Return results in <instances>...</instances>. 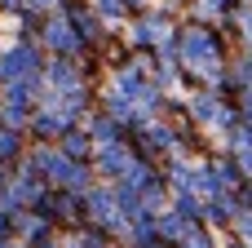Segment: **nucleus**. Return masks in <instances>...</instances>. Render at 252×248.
<instances>
[{"mask_svg": "<svg viewBox=\"0 0 252 248\" xmlns=\"http://www.w3.org/2000/svg\"><path fill=\"white\" fill-rule=\"evenodd\" d=\"M27 71H35L31 49H13V53H4V58H0V75H27Z\"/></svg>", "mask_w": 252, "mask_h": 248, "instance_id": "nucleus-1", "label": "nucleus"}, {"mask_svg": "<svg viewBox=\"0 0 252 248\" xmlns=\"http://www.w3.org/2000/svg\"><path fill=\"white\" fill-rule=\"evenodd\" d=\"M186 49H190V62H208V58H213V40H208V35H199V31H195V35H186Z\"/></svg>", "mask_w": 252, "mask_h": 248, "instance_id": "nucleus-2", "label": "nucleus"}, {"mask_svg": "<svg viewBox=\"0 0 252 248\" xmlns=\"http://www.w3.org/2000/svg\"><path fill=\"white\" fill-rule=\"evenodd\" d=\"M102 169L106 173H120L124 169V151H102Z\"/></svg>", "mask_w": 252, "mask_h": 248, "instance_id": "nucleus-3", "label": "nucleus"}, {"mask_svg": "<svg viewBox=\"0 0 252 248\" xmlns=\"http://www.w3.org/2000/svg\"><path fill=\"white\" fill-rule=\"evenodd\" d=\"M49 40H53L58 49H66V44H71V35H66V27H62V22H53V27H49Z\"/></svg>", "mask_w": 252, "mask_h": 248, "instance_id": "nucleus-4", "label": "nucleus"}, {"mask_svg": "<svg viewBox=\"0 0 252 248\" xmlns=\"http://www.w3.org/2000/svg\"><path fill=\"white\" fill-rule=\"evenodd\" d=\"M239 155H244V169L252 173V138H248V133L239 138Z\"/></svg>", "mask_w": 252, "mask_h": 248, "instance_id": "nucleus-5", "label": "nucleus"}, {"mask_svg": "<svg viewBox=\"0 0 252 248\" xmlns=\"http://www.w3.org/2000/svg\"><path fill=\"white\" fill-rule=\"evenodd\" d=\"M18 151V138L13 133H0V155H13Z\"/></svg>", "mask_w": 252, "mask_h": 248, "instance_id": "nucleus-6", "label": "nucleus"}, {"mask_svg": "<svg viewBox=\"0 0 252 248\" xmlns=\"http://www.w3.org/2000/svg\"><path fill=\"white\" fill-rule=\"evenodd\" d=\"M97 138H115V124L111 120H97Z\"/></svg>", "mask_w": 252, "mask_h": 248, "instance_id": "nucleus-7", "label": "nucleus"}]
</instances>
